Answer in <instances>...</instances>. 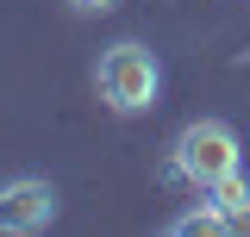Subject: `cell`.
<instances>
[{"instance_id": "3", "label": "cell", "mask_w": 250, "mask_h": 237, "mask_svg": "<svg viewBox=\"0 0 250 237\" xmlns=\"http://www.w3.org/2000/svg\"><path fill=\"white\" fill-rule=\"evenodd\" d=\"M57 218V187L38 175L0 181V237H38Z\"/></svg>"}, {"instance_id": "5", "label": "cell", "mask_w": 250, "mask_h": 237, "mask_svg": "<svg viewBox=\"0 0 250 237\" xmlns=\"http://www.w3.org/2000/svg\"><path fill=\"white\" fill-rule=\"evenodd\" d=\"M219 218H225V231H250V200H238V206H225Z\"/></svg>"}, {"instance_id": "1", "label": "cell", "mask_w": 250, "mask_h": 237, "mask_svg": "<svg viewBox=\"0 0 250 237\" xmlns=\"http://www.w3.org/2000/svg\"><path fill=\"white\" fill-rule=\"evenodd\" d=\"M94 88L100 100L113 106V113H150L156 100H163V62H156L150 44H138V38H125V44H106L100 62H94Z\"/></svg>"}, {"instance_id": "6", "label": "cell", "mask_w": 250, "mask_h": 237, "mask_svg": "<svg viewBox=\"0 0 250 237\" xmlns=\"http://www.w3.org/2000/svg\"><path fill=\"white\" fill-rule=\"evenodd\" d=\"M69 6H75V13H113L119 0H69Z\"/></svg>"}, {"instance_id": "4", "label": "cell", "mask_w": 250, "mask_h": 237, "mask_svg": "<svg viewBox=\"0 0 250 237\" xmlns=\"http://www.w3.org/2000/svg\"><path fill=\"white\" fill-rule=\"evenodd\" d=\"M169 231H175V237H194V231L207 237V231H225V218H219V206H200V212H182Z\"/></svg>"}, {"instance_id": "2", "label": "cell", "mask_w": 250, "mask_h": 237, "mask_svg": "<svg viewBox=\"0 0 250 237\" xmlns=\"http://www.w3.org/2000/svg\"><path fill=\"white\" fill-rule=\"evenodd\" d=\"M238 162H244V150H238V131L225 118H194L175 138V175L188 187H200V194H213L219 181H231Z\"/></svg>"}]
</instances>
